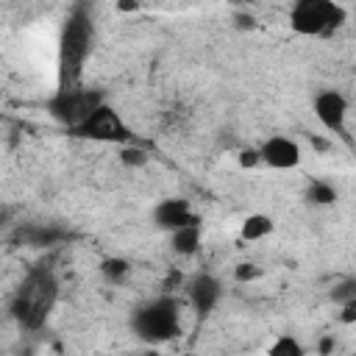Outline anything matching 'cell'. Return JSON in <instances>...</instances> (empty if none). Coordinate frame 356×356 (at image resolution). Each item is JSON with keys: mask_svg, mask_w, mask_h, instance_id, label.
<instances>
[{"mask_svg": "<svg viewBox=\"0 0 356 356\" xmlns=\"http://www.w3.org/2000/svg\"><path fill=\"white\" fill-rule=\"evenodd\" d=\"M89 47H92V19L86 11H75L67 19V25L61 31V42H58V70H61L58 89L78 86Z\"/></svg>", "mask_w": 356, "mask_h": 356, "instance_id": "cell-1", "label": "cell"}, {"mask_svg": "<svg viewBox=\"0 0 356 356\" xmlns=\"http://www.w3.org/2000/svg\"><path fill=\"white\" fill-rule=\"evenodd\" d=\"M348 19L337 0H295L289 8V28L300 36H331Z\"/></svg>", "mask_w": 356, "mask_h": 356, "instance_id": "cell-2", "label": "cell"}, {"mask_svg": "<svg viewBox=\"0 0 356 356\" xmlns=\"http://www.w3.org/2000/svg\"><path fill=\"white\" fill-rule=\"evenodd\" d=\"M134 334L145 342H164L181 334V317H178V303L167 295L139 306L134 312Z\"/></svg>", "mask_w": 356, "mask_h": 356, "instance_id": "cell-3", "label": "cell"}, {"mask_svg": "<svg viewBox=\"0 0 356 356\" xmlns=\"http://www.w3.org/2000/svg\"><path fill=\"white\" fill-rule=\"evenodd\" d=\"M53 300H56V281H53V275L50 273H33L25 281V286L17 292L11 312H14V317L22 325L36 328L50 314Z\"/></svg>", "mask_w": 356, "mask_h": 356, "instance_id": "cell-4", "label": "cell"}, {"mask_svg": "<svg viewBox=\"0 0 356 356\" xmlns=\"http://www.w3.org/2000/svg\"><path fill=\"white\" fill-rule=\"evenodd\" d=\"M72 134L92 139V142H111V145H122L131 139V131L125 125V120L120 117V111L114 106H108L106 100L100 106H95L75 128Z\"/></svg>", "mask_w": 356, "mask_h": 356, "instance_id": "cell-5", "label": "cell"}, {"mask_svg": "<svg viewBox=\"0 0 356 356\" xmlns=\"http://www.w3.org/2000/svg\"><path fill=\"white\" fill-rule=\"evenodd\" d=\"M103 103V95L95 92V89H83V86H70V89H58L50 103H47V111L53 120H58L61 125L67 128H75L95 106Z\"/></svg>", "mask_w": 356, "mask_h": 356, "instance_id": "cell-6", "label": "cell"}, {"mask_svg": "<svg viewBox=\"0 0 356 356\" xmlns=\"http://www.w3.org/2000/svg\"><path fill=\"white\" fill-rule=\"evenodd\" d=\"M312 108H314L317 122H320L328 134L342 136L345 142H350L348 128H345V122H348V97H345L342 92H337V89H323V92H317L314 100H312Z\"/></svg>", "mask_w": 356, "mask_h": 356, "instance_id": "cell-7", "label": "cell"}, {"mask_svg": "<svg viewBox=\"0 0 356 356\" xmlns=\"http://www.w3.org/2000/svg\"><path fill=\"white\" fill-rule=\"evenodd\" d=\"M259 156H261V164H267L270 170H295L303 159V150H300L298 139L275 134L261 142Z\"/></svg>", "mask_w": 356, "mask_h": 356, "instance_id": "cell-8", "label": "cell"}, {"mask_svg": "<svg viewBox=\"0 0 356 356\" xmlns=\"http://www.w3.org/2000/svg\"><path fill=\"white\" fill-rule=\"evenodd\" d=\"M186 298H189V303H192V309H195L197 314H209V312L220 303L222 286H220V281H217L214 275L200 273V275H195V278L186 284Z\"/></svg>", "mask_w": 356, "mask_h": 356, "instance_id": "cell-9", "label": "cell"}, {"mask_svg": "<svg viewBox=\"0 0 356 356\" xmlns=\"http://www.w3.org/2000/svg\"><path fill=\"white\" fill-rule=\"evenodd\" d=\"M153 220H156L159 228L172 231V228L184 225V222H192V220H197V217H195L189 200H184V197H167V200L156 203V209H153Z\"/></svg>", "mask_w": 356, "mask_h": 356, "instance_id": "cell-10", "label": "cell"}, {"mask_svg": "<svg viewBox=\"0 0 356 356\" xmlns=\"http://www.w3.org/2000/svg\"><path fill=\"white\" fill-rule=\"evenodd\" d=\"M200 239H203L200 220L184 222V225H178V228L170 231V248H172V253H178V256H195V253L200 250Z\"/></svg>", "mask_w": 356, "mask_h": 356, "instance_id": "cell-11", "label": "cell"}, {"mask_svg": "<svg viewBox=\"0 0 356 356\" xmlns=\"http://www.w3.org/2000/svg\"><path fill=\"white\" fill-rule=\"evenodd\" d=\"M273 228H275L273 217L256 211V214H248V217L242 220V225H239V239H242V242H259V239L270 236Z\"/></svg>", "mask_w": 356, "mask_h": 356, "instance_id": "cell-12", "label": "cell"}, {"mask_svg": "<svg viewBox=\"0 0 356 356\" xmlns=\"http://www.w3.org/2000/svg\"><path fill=\"white\" fill-rule=\"evenodd\" d=\"M100 273H103V278H106V281L120 284V281H125V278H128V273H131V261H128V259H122V256H108V259H103V261H100Z\"/></svg>", "mask_w": 356, "mask_h": 356, "instance_id": "cell-13", "label": "cell"}, {"mask_svg": "<svg viewBox=\"0 0 356 356\" xmlns=\"http://www.w3.org/2000/svg\"><path fill=\"white\" fill-rule=\"evenodd\" d=\"M267 353H270V356H303L306 348H303L292 334H281V337H275V342L267 348Z\"/></svg>", "mask_w": 356, "mask_h": 356, "instance_id": "cell-14", "label": "cell"}, {"mask_svg": "<svg viewBox=\"0 0 356 356\" xmlns=\"http://www.w3.org/2000/svg\"><path fill=\"white\" fill-rule=\"evenodd\" d=\"M309 200L317 203V206H328V203L337 200V189L331 184H325V181H314L309 186Z\"/></svg>", "mask_w": 356, "mask_h": 356, "instance_id": "cell-15", "label": "cell"}, {"mask_svg": "<svg viewBox=\"0 0 356 356\" xmlns=\"http://www.w3.org/2000/svg\"><path fill=\"white\" fill-rule=\"evenodd\" d=\"M120 159H122V164H128V167H142V164H147V153L142 150V147H122L120 150Z\"/></svg>", "mask_w": 356, "mask_h": 356, "instance_id": "cell-16", "label": "cell"}, {"mask_svg": "<svg viewBox=\"0 0 356 356\" xmlns=\"http://www.w3.org/2000/svg\"><path fill=\"white\" fill-rule=\"evenodd\" d=\"M234 275H236V281H253V278L261 275V267L253 264V261H242V264H236Z\"/></svg>", "mask_w": 356, "mask_h": 356, "instance_id": "cell-17", "label": "cell"}, {"mask_svg": "<svg viewBox=\"0 0 356 356\" xmlns=\"http://www.w3.org/2000/svg\"><path fill=\"white\" fill-rule=\"evenodd\" d=\"M239 164H242V167H248V170L259 167V164H261L259 147H245V150H239Z\"/></svg>", "mask_w": 356, "mask_h": 356, "instance_id": "cell-18", "label": "cell"}, {"mask_svg": "<svg viewBox=\"0 0 356 356\" xmlns=\"http://www.w3.org/2000/svg\"><path fill=\"white\" fill-rule=\"evenodd\" d=\"M350 298H356V281H342L339 286H337V292H334V300L337 303H345V300H350Z\"/></svg>", "mask_w": 356, "mask_h": 356, "instance_id": "cell-19", "label": "cell"}, {"mask_svg": "<svg viewBox=\"0 0 356 356\" xmlns=\"http://www.w3.org/2000/svg\"><path fill=\"white\" fill-rule=\"evenodd\" d=\"M342 306V314H339V320L342 323H356V298H350V300H345V303H339Z\"/></svg>", "mask_w": 356, "mask_h": 356, "instance_id": "cell-20", "label": "cell"}, {"mask_svg": "<svg viewBox=\"0 0 356 356\" xmlns=\"http://www.w3.org/2000/svg\"><path fill=\"white\" fill-rule=\"evenodd\" d=\"M120 8L122 11H131V8H136V0H120Z\"/></svg>", "mask_w": 356, "mask_h": 356, "instance_id": "cell-21", "label": "cell"}, {"mask_svg": "<svg viewBox=\"0 0 356 356\" xmlns=\"http://www.w3.org/2000/svg\"><path fill=\"white\" fill-rule=\"evenodd\" d=\"M320 350H323V353H328V350H331V339H323V345H320Z\"/></svg>", "mask_w": 356, "mask_h": 356, "instance_id": "cell-22", "label": "cell"}, {"mask_svg": "<svg viewBox=\"0 0 356 356\" xmlns=\"http://www.w3.org/2000/svg\"><path fill=\"white\" fill-rule=\"evenodd\" d=\"M231 3H239V6H245V3H256V0H231Z\"/></svg>", "mask_w": 356, "mask_h": 356, "instance_id": "cell-23", "label": "cell"}]
</instances>
